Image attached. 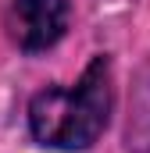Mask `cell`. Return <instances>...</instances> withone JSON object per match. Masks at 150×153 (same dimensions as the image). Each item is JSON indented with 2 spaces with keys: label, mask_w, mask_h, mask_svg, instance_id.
Returning a JSON list of instances; mask_svg holds the SVG:
<instances>
[{
  "label": "cell",
  "mask_w": 150,
  "mask_h": 153,
  "mask_svg": "<svg viewBox=\"0 0 150 153\" xmlns=\"http://www.w3.org/2000/svg\"><path fill=\"white\" fill-rule=\"evenodd\" d=\"M111 114V61L97 57L75 89H43L29 103V128L43 146L89 150Z\"/></svg>",
  "instance_id": "1"
},
{
  "label": "cell",
  "mask_w": 150,
  "mask_h": 153,
  "mask_svg": "<svg viewBox=\"0 0 150 153\" xmlns=\"http://www.w3.org/2000/svg\"><path fill=\"white\" fill-rule=\"evenodd\" d=\"M68 25V0H14L7 7V32L22 50L54 46Z\"/></svg>",
  "instance_id": "2"
},
{
  "label": "cell",
  "mask_w": 150,
  "mask_h": 153,
  "mask_svg": "<svg viewBox=\"0 0 150 153\" xmlns=\"http://www.w3.org/2000/svg\"><path fill=\"white\" fill-rule=\"evenodd\" d=\"M125 146L132 153H150V64L140 75L136 96H132V114H129V132Z\"/></svg>",
  "instance_id": "3"
}]
</instances>
